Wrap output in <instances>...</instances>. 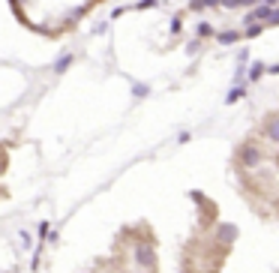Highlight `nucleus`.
<instances>
[{
  "instance_id": "obj_1",
  "label": "nucleus",
  "mask_w": 279,
  "mask_h": 273,
  "mask_svg": "<svg viewBox=\"0 0 279 273\" xmlns=\"http://www.w3.org/2000/svg\"><path fill=\"white\" fill-rule=\"evenodd\" d=\"M231 171L249 207L279 222V111L264 114L237 144Z\"/></svg>"
},
{
  "instance_id": "obj_2",
  "label": "nucleus",
  "mask_w": 279,
  "mask_h": 273,
  "mask_svg": "<svg viewBox=\"0 0 279 273\" xmlns=\"http://www.w3.org/2000/svg\"><path fill=\"white\" fill-rule=\"evenodd\" d=\"M231 246L234 228L216 225V219H207L192 231L180 252V273H219Z\"/></svg>"
},
{
  "instance_id": "obj_3",
  "label": "nucleus",
  "mask_w": 279,
  "mask_h": 273,
  "mask_svg": "<svg viewBox=\"0 0 279 273\" xmlns=\"http://www.w3.org/2000/svg\"><path fill=\"white\" fill-rule=\"evenodd\" d=\"M264 3H267V6H276V3H279V0H264Z\"/></svg>"
}]
</instances>
